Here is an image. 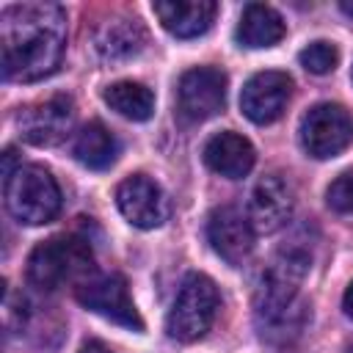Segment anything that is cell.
Wrapping results in <instances>:
<instances>
[{"label": "cell", "mask_w": 353, "mask_h": 353, "mask_svg": "<svg viewBox=\"0 0 353 353\" xmlns=\"http://www.w3.org/2000/svg\"><path fill=\"white\" fill-rule=\"evenodd\" d=\"M74 298L85 309L116 325H124L130 331H143V320L130 298V287L121 273H94L80 287H74Z\"/></svg>", "instance_id": "cell-7"}, {"label": "cell", "mask_w": 353, "mask_h": 353, "mask_svg": "<svg viewBox=\"0 0 353 353\" xmlns=\"http://www.w3.org/2000/svg\"><path fill=\"white\" fill-rule=\"evenodd\" d=\"M301 281L268 268L254 292V325L273 347L295 345L309 325V301L301 295Z\"/></svg>", "instance_id": "cell-2"}, {"label": "cell", "mask_w": 353, "mask_h": 353, "mask_svg": "<svg viewBox=\"0 0 353 353\" xmlns=\"http://www.w3.org/2000/svg\"><path fill=\"white\" fill-rule=\"evenodd\" d=\"M342 309H345V314L353 320V281L347 284V290H345V295H342Z\"/></svg>", "instance_id": "cell-23"}, {"label": "cell", "mask_w": 353, "mask_h": 353, "mask_svg": "<svg viewBox=\"0 0 353 353\" xmlns=\"http://www.w3.org/2000/svg\"><path fill=\"white\" fill-rule=\"evenodd\" d=\"M121 143L119 138L102 124V121H88L80 127V132L74 135L72 143V154L80 165L91 168V171H105L119 160Z\"/></svg>", "instance_id": "cell-18"}, {"label": "cell", "mask_w": 353, "mask_h": 353, "mask_svg": "<svg viewBox=\"0 0 353 353\" xmlns=\"http://www.w3.org/2000/svg\"><path fill=\"white\" fill-rule=\"evenodd\" d=\"M94 47L102 61H130L146 47V28L132 17H116L97 28Z\"/></svg>", "instance_id": "cell-16"}, {"label": "cell", "mask_w": 353, "mask_h": 353, "mask_svg": "<svg viewBox=\"0 0 353 353\" xmlns=\"http://www.w3.org/2000/svg\"><path fill=\"white\" fill-rule=\"evenodd\" d=\"M254 226L248 221V215H243V210L223 204L215 207L207 218V240L212 245V251L226 259L229 265H243L251 251H254Z\"/></svg>", "instance_id": "cell-11"}, {"label": "cell", "mask_w": 353, "mask_h": 353, "mask_svg": "<svg viewBox=\"0 0 353 353\" xmlns=\"http://www.w3.org/2000/svg\"><path fill=\"white\" fill-rule=\"evenodd\" d=\"M284 19L276 8L265 6V3H248L240 14L234 39L240 41V47L248 50H262V47H273L284 39Z\"/></svg>", "instance_id": "cell-17"}, {"label": "cell", "mask_w": 353, "mask_h": 353, "mask_svg": "<svg viewBox=\"0 0 353 353\" xmlns=\"http://www.w3.org/2000/svg\"><path fill=\"white\" fill-rule=\"evenodd\" d=\"M3 196L8 212L28 226L50 223L61 212V188L44 165L19 163L8 176H3Z\"/></svg>", "instance_id": "cell-4"}, {"label": "cell", "mask_w": 353, "mask_h": 353, "mask_svg": "<svg viewBox=\"0 0 353 353\" xmlns=\"http://www.w3.org/2000/svg\"><path fill=\"white\" fill-rule=\"evenodd\" d=\"M339 8H342L347 17H353V0H342V3H339Z\"/></svg>", "instance_id": "cell-24"}, {"label": "cell", "mask_w": 353, "mask_h": 353, "mask_svg": "<svg viewBox=\"0 0 353 353\" xmlns=\"http://www.w3.org/2000/svg\"><path fill=\"white\" fill-rule=\"evenodd\" d=\"M298 58H301V66L306 72H312V74H328L336 66L339 52H336V47L331 41H312L309 47L301 50Z\"/></svg>", "instance_id": "cell-20"}, {"label": "cell", "mask_w": 353, "mask_h": 353, "mask_svg": "<svg viewBox=\"0 0 353 353\" xmlns=\"http://www.w3.org/2000/svg\"><path fill=\"white\" fill-rule=\"evenodd\" d=\"M301 146L314 160H328L345 152L353 141V116L334 102L314 105L301 119Z\"/></svg>", "instance_id": "cell-6"}, {"label": "cell", "mask_w": 353, "mask_h": 353, "mask_svg": "<svg viewBox=\"0 0 353 353\" xmlns=\"http://www.w3.org/2000/svg\"><path fill=\"white\" fill-rule=\"evenodd\" d=\"M160 25L176 39H193L210 30L218 6L212 0H157L152 3Z\"/></svg>", "instance_id": "cell-14"}, {"label": "cell", "mask_w": 353, "mask_h": 353, "mask_svg": "<svg viewBox=\"0 0 353 353\" xmlns=\"http://www.w3.org/2000/svg\"><path fill=\"white\" fill-rule=\"evenodd\" d=\"M290 94H292L290 74L287 72L268 69V72L254 74L243 85L240 108H243V113L254 124H270V121H276L284 113V108L290 102Z\"/></svg>", "instance_id": "cell-13"}, {"label": "cell", "mask_w": 353, "mask_h": 353, "mask_svg": "<svg viewBox=\"0 0 353 353\" xmlns=\"http://www.w3.org/2000/svg\"><path fill=\"white\" fill-rule=\"evenodd\" d=\"M218 303H221V298H218L215 281L201 276V273H190L182 281V287H179V292H176V298L165 314L168 336L176 342L201 339L215 320Z\"/></svg>", "instance_id": "cell-5"}, {"label": "cell", "mask_w": 353, "mask_h": 353, "mask_svg": "<svg viewBox=\"0 0 353 353\" xmlns=\"http://www.w3.org/2000/svg\"><path fill=\"white\" fill-rule=\"evenodd\" d=\"M19 132L33 146H55L74 127V102L66 94H52L47 99L30 102L17 116Z\"/></svg>", "instance_id": "cell-8"}, {"label": "cell", "mask_w": 353, "mask_h": 353, "mask_svg": "<svg viewBox=\"0 0 353 353\" xmlns=\"http://www.w3.org/2000/svg\"><path fill=\"white\" fill-rule=\"evenodd\" d=\"M325 201L334 212H342V215H350L353 212V171H345L339 174L328 190H325Z\"/></svg>", "instance_id": "cell-21"}, {"label": "cell", "mask_w": 353, "mask_h": 353, "mask_svg": "<svg viewBox=\"0 0 353 353\" xmlns=\"http://www.w3.org/2000/svg\"><path fill=\"white\" fill-rule=\"evenodd\" d=\"M292 207H295L292 185L279 174H268L251 190L248 221H251L254 232L270 234V232H279L292 218Z\"/></svg>", "instance_id": "cell-12"}, {"label": "cell", "mask_w": 353, "mask_h": 353, "mask_svg": "<svg viewBox=\"0 0 353 353\" xmlns=\"http://www.w3.org/2000/svg\"><path fill=\"white\" fill-rule=\"evenodd\" d=\"M94 276V254L80 234H55L39 243L28 256V281L44 292L66 284L80 287Z\"/></svg>", "instance_id": "cell-3"}, {"label": "cell", "mask_w": 353, "mask_h": 353, "mask_svg": "<svg viewBox=\"0 0 353 353\" xmlns=\"http://www.w3.org/2000/svg\"><path fill=\"white\" fill-rule=\"evenodd\" d=\"M102 97L110 105V110H116L119 116H124L130 121H146L154 110V94L143 83L119 80V83L108 85Z\"/></svg>", "instance_id": "cell-19"}, {"label": "cell", "mask_w": 353, "mask_h": 353, "mask_svg": "<svg viewBox=\"0 0 353 353\" xmlns=\"http://www.w3.org/2000/svg\"><path fill=\"white\" fill-rule=\"evenodd\" d=\"M66 47V14L58 3L28 0L11 3L0 14L3 77L36 83L50 77Z\"/></svg>", "instance_id": "cell-1"}, {"label": "cell", "mask_w": 353, "mask_h": 353, "mask_svg": "<svg viewBox=\"0 0 353 353\" xmlns=\"http://www.w3.org/2000/svg\"><path fill=\"white\" fill-rule=\"evenodd\" d=\"M226 102V74L215 66H196L179 77L176 110L185 121H204L223 110Z\"/></svg>", "instance_id": "cell-9"}, {"label": "cell", "mask_w": 353, "mask_h": 353, "mask_svg": "<svg viewBox=\"0 0 353 353\" xmlns=\"http://www.w3.org/2000/svg\"><path fill=\"white\" fill-rule=\"evenodd\" d=\"M254 160H256V152L251 141L232 130L215 132L204 143V163L226 179H243L254 168Z\"/></svg>", "instance_id": "cell-15"}, {"label": "cell", "mask_w": 353, "mask_h": 353, "mask_svg": "<svg viewBox=\"0 0 353 353\" xmlns=\"http://www.w3.org/2000/svg\"><path fill=\"white\" fill-rule=\"evenodd\" d=\"M77 353H113L108 345H102V342H97V339H91V342H85Z\"/></svg>", "instance_id": "cell-22"}, {"label": "cell", "mask_w": 353, "mask_h": 353, "mask_svg": "<svg viewBox=\"0 0 353 353\" xmlns=\"http://www.w3.org/2000/svg\"><path fill=\"white\" fill-rule=\"evenodd\" d=\"M116 204L121 215L138 229H157L168 218V199L163 188L146 174H132L116 188Z\"/></svg>", "instance_id": "cell-10"}]
</instances>
